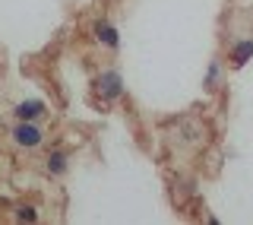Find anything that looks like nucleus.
Wrapping results in <instances>:
<instances>
[{"label": "nucleus", "instance_id": "obj_1", "mask_svg": "<svg viewBox=\"0 0 253 225\" xmlns=\"http://www.w3.org/2000/svg\"><path fill=\"white\" fill-rule=\"evenodd\" d=\"M95 92L101 95V102H121L124 92H126V83H124L121 70H114V67L101 70L98 79H95Z\"/></svg>", "mask_w": 253, "mask_h": 225}, {"label": "nucleus", "instance_id": "obj_2", "mask_svg": "<svg viewBox=\"0 0 253 225\" xmlns=\"http://www.w3.org/2000/svg\"><path fill=\"white\" fill-rule=\"evenodd\" d=\"M10 140L19 149H38L44 143V130L38 120H16V127L10 130Z\"/></svg>", "mask_w": 253, "mask_h": 225}, {"label": "nucleus", "instance_id": "obj_3", "mask_svg": "<svg viewBox=\"0 0 253 225\" xmlns=\"http://www.w3.org/2000/svg\"><path fill=\"white\" fill-rule=\"evenodd\" d=\"M92 38L101 48H108V51H117V48H121V32H117V26L108 22V19H95L92 22Z\"/></svg>", "mask_w": 253, "mask_h": 225}, {"label": "nucleus", "instance_id": "obj_4", "mask_svg": "<svg viewBox=\"0 0 253 225\" xmlns=\"http://www.w3.org/2000/svg\"><path fill=\"white\" fill-rule=\"evenodd\" d=\"M44 114H47V108H44L42 99H22L19 105L13 108V117L16 120H38V117H44Z\"/></svg>", "mask_w": 253, "mask_h": 225}, {"label": "nucleus", "instance_id": "obj_5", "mask_svg": "<svg viewBox=\"0 0 253 225\" xmlns=\"http://www.w3.org/2000/svg\"><path fill=\"white\" fill-rule=\"evenodd\" d=\"M44 168H47V174H51V178H63V174L70 171L67 152H63V149H51V152H47V159H44Z\"/></svg>", "mask_w": 253, "mask_h": 225}, {"label": "nucleus", "instance_id": "obj_6", "mask_svg": "<svg viewBox=\"0 0 253 225\" xmlns=\"http://www.w3.org/2000/svg\"><path fill=\"white\" fill-rule=\"evenodd\" d=\"M250 60H253V38H241V42H234V48H231V67L241 70V67H247Z\"/></svg>", "mask_w": 253, "mask_h": 225}, {"label": "nucleus", "instance_id": "obj_7", "mask_svg": "<svg viewBox=\"0 0 253 225\" xmlns=\"http://www.w3.org/2000/svg\"><path fill=\"white\" fill-rule=\"evenodd\" d=\"M221 76H225V70H221V60L212 57L209 67H206V73H203V89H206V92H215L218 86H221Z\"/></svg>", "mask_w": 253, "mask_h": 225}, {"label": "nucleus", "instance_id": "obj_8", "mask_svg": "<svg viewBox=\"0 0 253 225\" xmlns=\"http://www.w3.org/2000/svg\"><path fill=\"white\" fill-rule=\"evenodd\" d=\"M16 219H19V222H38L35 206H19V210H16Z\"/></svg>", "mask_w": 253, "mask_h": 225}]
</instances>
